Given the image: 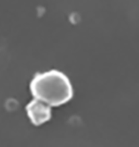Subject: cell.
Segmentation results:
<instances>
[{
  "mask_svg": "<svg viewBox=\"0 0 139 147\" xmlns=\"http://www.w3.org/2000/svg\"><path fill=\"white\" fill-rule=\"evenodd\" d=\"M30 89L35 99L49 106H60L71 100L73 96L69 78L57 70L35 74Z\"/></svg>",
  "mask_w": 139,
  "mask_h": 147,
  "instance_id": "obj_1",
  "label": "cell"
},
{
  "mask_svg": "<svg viewBox=\"0 0 139 147\" xmlns=\"http://www.w3.org/2000/svg\"><path fill=\"white\" fill-rule=\"evenodd\" d=\"M26 110L32 123L36 126L49 121L52 117L51 107L35 98L26 106Z\"/></svg>",
  "mask_w": 139,
  "mask_h": 147,
  "instance_id": "obj_2",
  "label": "cell"
}]
</instances>
